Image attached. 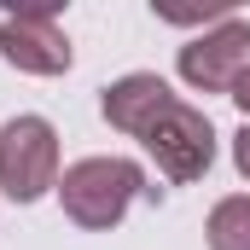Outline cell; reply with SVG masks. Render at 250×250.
<instances>
[{
  "label": "cell",
  "mask_w": 250,
  "mask_h": 250,
  "mask_svg": "<svg viewBox=\"0 0 250 250\" xmlns=\"http://www.w3.org/2000/svg\"><path fill=\"white\" fill-rule=\"evenodd\" d=\"M140 192H146V169L134 157H82L59 181L64 215L76 227H87V233H111Z\"/></svg>",
  "instance_id": "obj_1"
},
{
  "label": "cell",
  "mask_w": 250,
  "mask_h": 250,
  "mask_svg": "<svg viewBox=\"0 0 250 250\" xmlns=\"http://www.w3.org/2000/svg\"><path fill=\"white\" fill-rule=\"evenodd\" d=\"M245 64H250V23L245 18H221L215 29L192 35L181 47V76L198 93H233Z\"/></svg>",
  "instance_id": "obj_4"
},
{
  "label": "cell",
  "mask_w": 250,
  "mask_h": 250,
  "mask_svg": "<svg viewBox=\"0 0 250 250\" xmlns=\"http://www.w3.org/2000/svg\"><path fill=\"white\" fill-rule=\"evenodd\" d=\"M0 53L23 76H64L70 70V35L59 29V18L47 6H29V12L0 18Z\"/></svg>",
  "instance_id": "obj_5"
},
{
  "label": "cell",
  "mask_w": 250,
  "mask_h": 250,
  "mask_svg": "<svg viewBox=\"0 0 250 250\" xmlns=\"http://www.w3.org/2000/svg\"><path fill=\"white\" fill-rule=\"evenodd\" d=\"M140 146L157 157V169H163L169 181H198V175H209V163H215V128H209V117H204L198 105H181V99L146 128Z\"/></svg>",
  "instance_id": "obj_3"
},
{
  "label": "cell",
  "mask_w": 250,
  "mask_h": 250,
  "mask_svg": "<svg viewBox=\"0 0 250 250\" xmlns=\"http://www.w3.org/2000/svg\"><path fill=\"white\" fill-rule=\"evenodd\" d=\"M0 187L12 204H35L59 187V128L47 117H12L0 128Z\"/></svg>",
  "instance_id": "obj_2"
},
{
  "label": "cell",
  "mask_w": 250,
  "mask_h": 250,
  "mask_svg": "<svg viewBox=\"0 0 250 250\" xmlns=\"http://www.w3.org/2000/svg\"><path fill=\"white\" fill-rule=\"evenodd\" d=\"M233 163H239V175L250 181V123L239 128V134H233Z\"/></svg>",
  "instance_id": "obj_8"
},
{
  "label": "cell",
  "mask_w": 250,
  "mask_h": 250,
  "mask_svg": "<svg viewBox=\"0 0 250 250\" xmlns=\"http://www.w3.org/2000/svg\"><path fill=\"white\" fill-rule=\"evenodd\" d=\"M204 239H209V250H250V192H233L209 209Z\"/></svg>",
  "instance_id": "obj_7"
},
{
  "label": "cell",
  "mask_w": 250,
  "mask_h": 250,
  "mask_svg": "<svg viewBox=\"0 0 250 250\" xmlns=\"http://www.w3.org/2000/svg\"><path fill=\"white\" fill-rule=\"evenodd\" d=\"M233 105H239V111L250 117V64L239 70V82H233Z\"/></svg>",
  "instance_id": "obj_9"
},
{
  "label": "cell",
  "mask_w": 250,
  "mask_h": 250,
  "mask_svg": "<svg viewBox=\"0 0 250 250\" xmlns=\"http://www.w3.org/2000/svg\"><path fill=\"white\" fill-rule=\"evenodd\" d=\"M169 105H175V93H169V82L151 76V70H134V76H123V82L105 87V123L134 134V140H146V128L157 123Z\"/></svg>",
  "instance_id": "obj_6"
}]
</instances>
